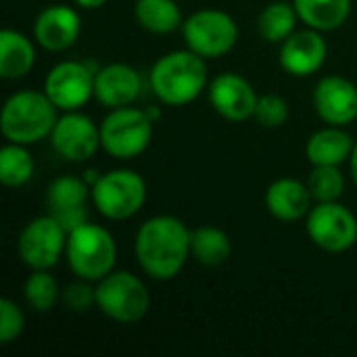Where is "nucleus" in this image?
Segmentation results:
<instances>
[{
	"label": "nucleus",
	"instance_id": "obj_35",
	"mask_svg": "<svg viewBox=\"0 0 357 357\" xmlns=\"http://www.w3.org/2000/svg\"><path fill=\"white\" fill-rule=\"evenodd\" d=\"M351 178H354V184L357 188V142L354 146V153H351Z\"/></svg>",
	"mask_w": 357,
	"mask_h": 357
},
{
	"label": "nucleus",
	"instance_id": "obj_13",
	"mask_svg": "<svg viewBox=\"0 0 357 357\" xmlns=\"http://www.w3.org/2000/svg\"><path fill=\"white\" fill-rule=\"evenodd\" d=\"M257 92L249 79L238 73H220L209 86V102L228 121H245L255 115Z\"/></svg>",
	"mask_w": 357,
	"mask_h": 357
},
{
	"label": "nucleus",
	"instance_id": "obj_32",
	"mask_svg": "<svg viewBox=\"0 0 357 357\" xmlns=\"http://www.w3.org/2000/svg\"><path fill=\"white\" fill-rule=\"evenodd\" d=\"M50 215L56 218V222H59L67 232H73L75 228H79L82 224L88 222V209H86V205H84V207H75V209L56 211V213H50Z\"/></svg>",
	"mask_w": 357,
	"mask_h": 357
},
{
	"label": "nucleus",
	"instance_id": "obj_4",
	"mask_svg": "<svg viewBox=\"0 0 357 357\" xmlns=\"http://www.w3.org/2000/svg\"><path fill=\"white\" fill-rule=\"evenodd\" d=\"M65 253L71 272L88 282H98L111 274L117 261V245L111 232L90 222L69 232Z\"/></svg>",
	"mask_w": 357,
	"mask_h": 357
},
{
	"label": "nucleus",
	"instance_id": "obj_22",
	"mask_svg": "<svg viewBox=\"0 0 357 357\" xmlns=\"http://www.w3.org/2000/svg\"><path fill=\"white\" fill-rule=\"evenodd\" d=\"M136 21L151 33H172L182 27V10L176 0H136Z\"/></svg>",
	"mask_w": 357,
	"mask_h": 357
},
{
	"label": "nucleus",
	"instance_id": "obj_5",
	"mask_svg": "<svg viewBox=\"0 0 357 357\" xmlns=\"http://www.w3.org/2000/svg\"><path fill=\"white\" fill-rule=\"evenodd\" d=\"M96 307L113 322H140L151 307L146 284L126 270H113L96 284Z\"/></svg>",
	"mask_w": 357,
	"mask_h": 357
},
{
	"label": "nucleus",
	"instance_id": "obj_33",
	"mask_svg": "<svg viewBox=\"0 0 357 357\" xmlns=\"http://www.w3.org/2000/svg\"><path fill=\"white\" fill-rule=\"evenodd\" d=\"M77 6H82V8H98V6H102L107 0H73Z\"/></svg>",
	"mask_w": 357,
	"mask_h": 357
},
{
	"label": "nucleus",
	"instance_id": "obj_20",
	"mask_svg": "<svg viewBox=\"0 0 357 357\" xmlns=\"http://www.w3.org/2000/svg\"><path fill=\"white\" fill-rule=\"evenodd\" d=\"M36 63V48L29 38L15 29L0 31V75L4 79L25 77Z\"/></svg>",
	"mask_w": 357,
	"mask_h": 357
},
{
	"label": "nucleus",
	"instance_id": "obj_3",
	"mask_svg": "<svg viewBox=\"0 0 357 357\" xmlns=\"http://www.w3.org/2000/svg\"><path fill=\"white\" fill-rule=\"evenodd\" d=\"M56 105L38 90H19L10 94L2 107L0 130L8 142L33 144L50 136L56 123Z\"/></svg>",
	"mask_w": 357,
	"mask_h": 357
},
{
	"label": "nucleus",
	"instance_id": "obj_16",
	"mask_svg": "<svg viewBox=\"0 0 357 357\" xmlns=\"http://www.w3.org/2000/svg\"><path fill=\"white\" fill-rule=\"evenodd\" d=\"M82 31L79 15L67 4H50L36 17L33 23V38L36 42L50 50L61 52L71 48Z\"/></svg>",
	"mask_w": 357,
	"mask_h": 357
},
{
	"label": "nucleus",
	"instance_id": "obj_17",
	"mask_svg": "<svg viewBox=\"0 0 357 357\" xmlns=\"http://www.w3.org/2000/svg\"><path fill=\"white\" fill-rule=\"evenodd\" d=\"M142 90L140 73L126 63H111L94 73V98L107 109L132 105Z\"/></svg>",
	"mask_w": 357,
	"mask_h": 357
},
{
	"label": "nucleus",
	"instance_id": "obj_27",
	"mask_svg": "<svg viewBox=\"0 0 357 357\" xmlns=\"http://www.w3.org/2000/svg\"><path fill=\"white\" fill-rule=\"evenodd\" d=\"M23 297L33 312L46 314L56 305L61 291L56 280L48 274V270H31L23 287Z\"/></svg>",
	"mask_w": 357,
	"mask_h": 357
},
{
	"label": "nucleus",
	"instance_id": "obj_19",
	"mask_svg": "<svg viewBox=\"0 0 357 357\" xmlns=\"http://www.w3.org/2000/svg\"><path fill=\"white\" fill-rule=\"evenodd\" d=\"M354 146L356 140L341 126H328L310 136L305 155L312 165H341L351 157Z\"/></svg>",
	"mask_w": 357,
	"mask_h": 357
},
{
	"label": "nucleus",
	"instance_id": "obj_31",
	"mask_svg": "<svg viewBox=\"0 0 357 357\" xmlns=\"http://www.w3.org/2000/svg\"><path fill=\"white\" fill-rule=\"evenodd\" d=\"M61 299L71 312H88L90 307H96V287L92 289L88 280L73 282L63 291Z\"/></svg>",
	"mask_w": 357,
	"mask_h": 357
},
{
	"label": "nucleus",
	"instance_id": "obj_21",
	"mask_svg": "<svg viewBox=\"0 0 357 357\" xmlns=\"http://www.w3.org/2000/svg\"><path fill=\"white\" fill-rule=\"evenodd\" d=\"M293 4L299 19L318 31L341 27L351 13V0H293Z\"/></svg>",
	"mask_w": 357,
	"mask_h": 357
},
{
	"label": "nucleus",
	"instance_id": "obj_1",
	"mask_svg": "<svg viewBox=\"0 0 357 357\" xmlns=\"http://www.w3.org/2000/svg\"><path fill=\"white\" fill-rule=\"evenodd\" d=\"M134 251L146 276L174 280L190 255V230L174 215H155L138 228Z\"/></svg>",
	"mask_w": 357,
	"mask_h": 357
},
{
	"label": "nucleus",
	"instance_id": "obj_30",
	"mask_svg": "<svg viewBox=\"0 0 357 357\" xmlns=\"http://www.w3.org/2000/svg\"><path fill=\"white\" fill-rule=\"evenodd\" d=\"M25 328V316L10 299H0V343H10L21 337Z\"/></svg>",
	"mask_w": 357,
	"mask_h": 357
},
{
	"label": "nucleus",
	"instance_id": "obj_12",
	"mask_svg": "<svg viewBox=\"0 0 357 357\" xmlns=\"http://www.w3.org/2000/svg\"><path fill=\"white\" fill-rule=\"evenodd\" d=\"M52 149L71 163H84L96 155L100 144V128L79 111L61 115L50 132Z\"/></svg>",
	"mask_w": 357,
	"mask_h": 357
},
{
	"label": "nucleus",
	"instance_id": "obj_18",
	"mask_svg": "<svg viewBox=\"0 0 357 357\" xmlns=\"http://www.w3.org/2000/svg\"><path fill=\"white\" fill-rule=\"evenodd\" d=\"M312 192L310 186L295 178H280L272 182L266 190V207L268 211L282 222H297L307 218L312 209Z\"/></svg>",
	"mask_w": 357,
	"mask_h": 357
},
{
	"label": "nucleus",
	"instance_id": "obj_10",
	"mask_svg": "<svg viewBox=\"0 0 357 357\" xmlns=\"http://www.w3.org/2000/svg\"><path fill=\"white\" fill-rule=\"evenodd\" d=\"M67 236L69 232L56 222V218L50 213L40 215L21 230L17 241L19 257L31 270H50L65 253Z\"/></svg>",
	"mask_w": 357,
	"mask_h": 357
},
{
	"label": "nucleus",
	"instance_id": "obj_8",
	"mask_svg": "<svg viewBox=\"0 0 357 357\" xmlns=\"http://www.w3.org/2000/svg\"><path fill=\"white\" fill-rule=\"evenodd\" d=\"M186 46L203 59H220L228 54L238 40L236 21L218 8H201L182 23Z\"/></svg>",
	"mask_w": 357,
	"mask_h": 357
},
{
	"label": "nucleus",
	"instance_id": "obj_26",
	"mask_svg": "<svg viewBox=\"0 0 357 357\" xmlns=\"http://www.w3.org/2000/svg\"><path fill=\"white\" fill-rule=\"evenodd\" d=\"M33 176V157L25 144L8 142L0 151V182L8 188L27 184Z\"/></svg>",
	"mask_w": 357,
	"mask_h": 357
},
{
	"label": "nucleus",
	"instance_id": "obj_11",
	"mask_svg": "<svg viewBox=\"0 0 357 357\" xmlns=\"http://www.w3.org/2000/svg\"><path fill=\"white\" fill-rule=\"evenodd\" d=\"M94 73L86 63L63 61L44 77V92L61 111H79L94 96Z\"/></svg>",
	"mask_w": 357,
	"mask_h": 357
},
{
	"label": "nucleus",
	"instance_id": "obj_7",
	"mask_svg": "<svg viewBox=\"0 0 357 357\" xmlns=\"http://www.w3.org/2000/svg\"><path fill=\"white\" fill-rule=\"evenodd\" d=\"M146 201V182L132 169H111L92 186V203L107 220H128Z\"/></svg>",
	"mask_w": 357,
	"mask_h": 357
},
{
	"label": "nucleus",
	"instance_id": "obj_23",
	"mask_svg": "<svg viewBox=\"0 0 357 357\" xmlns=\"http://www.w3.org/2000/svg\"><path fill=\"white\" fill-rule=\"evenodd\" d=\"M232 253L228 234L213 226H201L190 230V255L203 266H222Z\"/></svg>",
	"mask_w": 357,
	"mask_h": 357
},
{
	"label": "nucleus",
	"instance_id": "obj_6",
	"mask_svg": "<svg viewBox=\"0 0 357 357\" xmlns=\"http://www.w3.org/2000/svg\"><path fill=\"white\" fill-rule=\"evenodd\" d=\"M153 119L146 111L134 107L111 109L100 123V144L113 159H134L146 151L153 138Z\"/></svg>",
	"mask_w": 357,
	"mask_h": 357
},
{
	"label": "nucleus",
	"instance_id": "obj_14",
	"mask_svg": "<svg viewBox=\"0 0 357 357\" xmlns=\"http://www.w3.org/2000/svg\"><path fill=\"white\" fill-rule=\"evenodd\" d=\"M314 109L328 126H347L357 117V86L341 75H326L314 90Z\"/></svg>",
	"mask_w": 357,
	"mask_h": 357
},
{
	"label": "nucleus",
	"instance_id": "obj_25",
	"mask_svg": "<svg viewBox=\"0 0 357 357\" xmlns=\"http://www.w3.org/2000/svg\"><path fill=\"white\" fill-rule=\"evenodd\" d=\"M297 10H295V4H289V2H272L268 4L259 17H257V29H259V36L272 44H282L293 31H295V25H297Z\"/></svg>",
	"mask_w": 357,
	"mask_h": 357
},
{
	"label": "nucleus",
	"instance_id": "obj_28",
	"mask_svg": "<svg viewBox=\"0 0 357 357\" xmlns=\"http://www.w3.org/2000/svg\"><path fill=\"white\" fill-rule=\"evenodd\" d=\"M307 186H310L314 201L331 203V201L341 199V195L345 190V178H343L339 165H314Z\"/></svg>",
	"mask_w": 357,
	"mask_h": 357
},
{
	"label": "nucleus",
	"instance_id": "obj_29",
	"mask_svg": "<svg viewBox=\"0 0 357 357\" xmlns=\"http://www.w3.org/2000/svg\"><path fill=\"white\" fill-rule=\"evenodd\" d=\"M253 117L264 128H280L289 119V102L278 94H264L257 100Z\"/></svg>",
	"mask_w": 357,
	"mask_h": 357
},
{
	"label": "nucleus",
	"instance_id": "obj_15",
	"mask_svg": "<svg viewBox=\"0 0 357 357\" xmlns=\"http://www.w3.org/2000/svg\"><path fill=\"white\" fill-rule=\"evenodd\" d=\"M328 46L318 29L293 31L280 46V65L287 73L295 77L314 75L326 61Z\"/></svg>",
	"mask_w": 357,
	"mask_h": 357
},
{
	"label": "nucleus",
	"instance_id": "obj_34",
	"mask_svg": "<svg viewBox=\"0 0 357 357\" xmlns=\"http://www.w3.org/2000/svg\"><path fill=\"white\" fill-rule=\"evenodd\" d=\"M100 176H102V174H98L96 169H86V176H84V180H86V184L92 188V186L98 182V178H100Z\"/></svg>",
	"mask_w": 357,
	"mask_h": 357
},
{
	"label": "nucleus",
	"instance_id": "obj_2",
	"mask_svg": "<svg viewBox=\"0 0 357 357\" xmlns=\"http://www.w3.org/2000/svg\"><path fill=\"white\" fill-rule=\"evenodd\" d=\"M205 59L190 48L163 54L151 69V90L167 107L192 102L205 90Z\"/></svg>",
	"mask_w": 357,
	"mask_h": 357
},
{
	"label": "nucleus",
	"instance_id": "obj_9",
	"mask_svg": "<svg viewBox=\"0 0 357 357\" xmlns=\"http://www.w3.org/2000/svg\"><path fill=\"white\" fill-rule=\"evenodd\" d=\"M305 228L312 243L328 253H343L357 243V218L339 201L312 207Z\"/></svg>",
	"mask_w": 357,
	"mask_h": 357
},
{
	"label": "nucleus",
	"instance_id": "obj_24",
	"mask_svg": "<svg viewBox=\"0 0 357 357\" xmlns=\"http://www.w3.org/2000/svg\"><path fill=\"white\" fill-rule=\"evenodd\" d=\"M88 197H92V188L84 178L75 176H59L46 188V207L48 213L84 207Z\"/></svg>",
	"mask_w": 357,
	"mask_h": 357
}]
</instances>
